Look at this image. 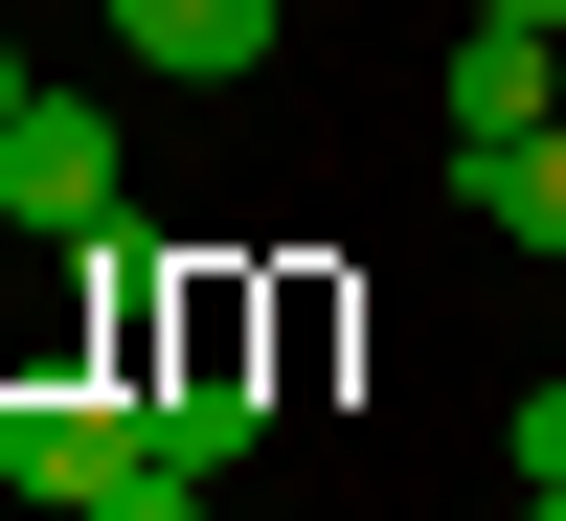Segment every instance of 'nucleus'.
<instances>
[{
  "label": "nucleus",
  "mask_w": 566,
  "mask_h": 521,
  "mask_svg": "<svg viewBox=\"0 0 566 521\" xmlns=\"http://www.w3.org/2000/svg\"><path fill=\"white\" fill-rule=\"evenodd\" d=\"M250 431H272L250 295H227V272H181V295H136V454H181V477H227Z\"/></svg>",
  "instance_id": "f257e3e1"
},
{
  "label": "nucleus",
  "mask_w": 566,
  "mask_h": 521,
  "mask_svg": "<svg viewBox=\"0 0 566 521\" xmlns=\"http://www.w3.org/2000/svg\"><path fill=\"white\" fill-rule=\"evenodd\" d=\"M136 477V386H0V499L23 521H91Z\"/></svg>",
  "instance_id": "f03ea898"
},
{
  "label": "nucleus",
  "mask_w": 566,
  "mask_h": 521,
  "mask_svg": "<svg viewBox=\"0 0 566 521\" xmlns=\"http://www.w3.org/2000/svg\"><path fill=\"white\" fill-rule=\"evenodd\" d=\"M0 205L23 227H114V114H91V91H23V114H0Z\"/></svg>",
  "instance_id": "7ed1b4c3"
},
{
  "label": "nucleus",
  "mask_w": 566,
  "mask_h": 521,
  "mask_svg": "<svg viewBox=\"0 0 566 521\" xmlns=\"http://www.w3.org/2000/svg\"><path fill=\"white\" fill-rule=\"evenodd\" d=\"M114 45L159 91H227V69H272V0H114Z\"/></svg>",
  "instance_id": "20e7f679"
},
{
  "label": "nucleus",
  "mask_w": 566,
  "mask_h": 521,
  "mask_svg": "<svg viewBox=\"0 0 566 521\" xmlns=\"http://www.w3.org/2000/svg\"><path fill=\"white\" fill-rule=\"evenodd\" d=\"M453 205L522 227V250H566V114H544V136H476V159H453Z\"/></svg>",
  "instance_id": "39448f33"
},
{
  "label": "nucleus",
  "mask_w": 566,
  "mask_h": 521,
  "mask_svg": "<svg viewBox=\"0 0 566 521\" xmlns=\"http://www.w3.org/2000/svg\"><path fill=\"white\" fill-rule=\"evenodd\" d=\"M476 136H544V23H476V45H453V159H476Z\"/></svg>",
  "instance_id": "423d86ee"
},
{
  "label": "nucleus",
  "mask_w": 566,
  "mask_h": 521,
  "mask_svg": "<svg viewBox=\"0 0 566 521\" xmlns=\"http://www.w3.org/2000/svg\"><path fill=\"white\" fill-rule=\"evenodd\" d=\"M91 521H205V477H181V454H136V477L91 499Z\"/></svg>",
  "instance_id": "0eeeda50"
},
{
  "label": "nucleus",
  "mask_w": 566,
  "mask_h": 521,
  "mask_svg": "<svg viewBox=\"0 0 566 521\" xmlns=\"http://www.w3.org/2000/svg\"><path fill=\"white\" fill-rule=\"evenodd\" d=\"M522 477H566V386H544V408H522Z\"/></svg>",
  "instance_id": "6e6552de"
},
{
  "label": "nucleus",
  "mask_w": 566,
  "mask_h": 521,
  "mask_svg": "<svg viewBox=\"0 0 566 521\" xmlns=\"http://www.w3.org/2000/svg\"><path fill=\"white\" fill-rule=\"evenodd\" d=\"M476 23H544V45H566V0H476Z\"/></svg>",
  "instance_id": "1a4fd4ad"
},
{
  "label": "nucleus",
  "mask_w": 566,
  "mask_h": 521,
  "mask_svg": "<svg viewBox=\"0 0 566 521\" xmlns=\"http://www.w3.org/2000/svg\"><path fill=\"white\" fill-rule=\"evenodd\" d=\"M522 521H566V477H522Z\"/></svg>",
  "instance_id": "9d476101"
},
{
  "label": "nucleus",
  "mask_w": 566,
  "mask_h": 521,
  "mask_svg": "<svg viewBox=\"0 0 566 521\" xmlns=\"http://www.w3.org/2000/svg\"><path fill=\"white\" fill-rule=\"evenodd\" d=\"M0 114H23V45H0Z\"/></svg>",
  "instance_id": "9b49d317"
},
{
  "label": "nucleus",
  "mask_w": 566,
  "mask_h": 521,
  "mask_svg": "<svg viewBox=\"0 0 566 521\" xmlns=\"http://www.w3.org/2000/svg\"><path fill=\"white\" fill-rule=\"evenodd\" d=\"M0 227H23V205H0Z\"/></svg>",
  "instance_id": "f8f14e48"
},
{
  "label": "nucleus",
  "mask_w": 566,
  "mask_h": 521,
  "mask_svg": "<svg viewBox=\"0 0 566 521\" xmlns=\"http://www.w3.org/2000/svg\"><path fill=\"white\" fill-rule=\"evenodd\" d=\"M0 521H23V499H0Z\"/></svg>",
  "instance_id": "ddd939ff"
}]
</instances>
